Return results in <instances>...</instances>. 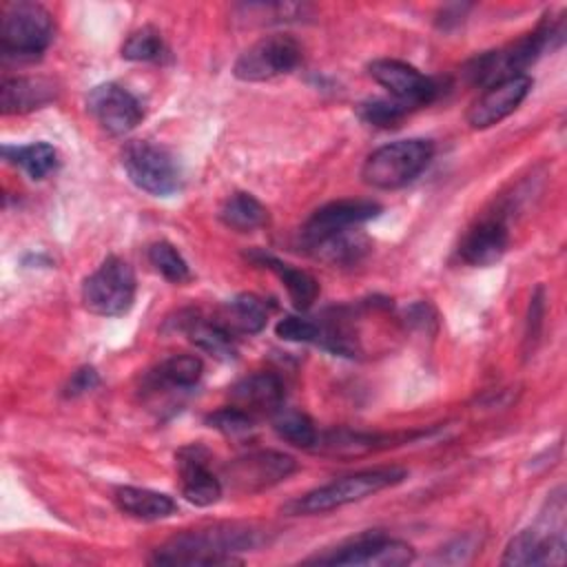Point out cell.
I'll return each mask as SVG.
<instances>
[{
    "label": "cell",
    "mask_w": 567,
    "mask_h": 567,
    "mask_svg": "<svg viewBox=\"0 0 567 567\" xmlns=\"http://www.w3.org/2000/svg\"><path fill=\"white\" fill-rule=\"evenodd\" d=\"M53 42L51 13L29 0L9 2L2 7L0 51L4 60L31 62L38 60Z\"/></svg>",
    "instance_id": "2"
},
{
    "label": "cell",
    "mask_w": 567,
    "mask_h": 567,
    "mask_svg": "<svg viewBox=\"0 0 567 567\" xmlns=\"http://www.w3.org/2000/svg\"><path fill=\"white\" fill-rule=\"evenodd\" d=\"M297 470L292 456L275 450L248 452L224 467V478L239 494H255L286 481Z\"/></svg>",
    "instance_id": "9"
},
{
    "label": "cell",
    "mask_w": 567,
    "mask_h": 567,
    "mask_svg": "<svg viewBox=\"0 0 567 567\" xmlns=\"http://www.w3.org/2000/svg\"><path fill=\"white\" fill-rule=\"evenodd\" d=\"M272 427L279 439H284L286 443L301 447V450H315L317 439H319V432H317L312 419L299 410L279 408L272 414Z\"/></svg>",
    "instance_id": "27"
},
{
    "label": "cell",
    "mask_w": 567,
    "mask_h": 567,
    "mask_svg": "<svg viewBox=\"0 0 567 567\" xmlns=\"http://www.w3.org/2000/svg\"><path fill=\"white\" fill-rule=\"evenodd\" d=\"M221 328H226L233 337L235 334H257L264 330L268 321L266 306L259 297L250 292H241L233 297L215 319Z\"/></svg>",
    "instance_id": "21"
},
{
    "label": "cell",
    "mask_w": 567,
    "mask_h": 567,
    "mask_svg": "<svg viewBox=\"0 0 567 567\" xmlns=\"http://www.w3.org/2000/svg\"><path fill=\"white\" fill-rule=\"evenodd\" d=\"M509 246V226L501 213L481 217L463 235L458 255L470 266H492L496 264Z\"/></svg>",
    "instance_id": "15"
},
{
    "label": "cell",
    "mask_w": 567,
    "mask_h": 567,
    "mask_svg": "<svg viewBox=\"0 0 567 567\" xmlns=\"http://www.w3.org/2000/svg\"><path fill=\"white\" fill-rule=\"evenodd\" d=\"M122 164L131 182L155 197H168L182 186V173L175 157L146 140L128 142L122 151Z\"/></svg>",
    "instance_id": "6"
},
{
    "label": "cell",
    "mask_w": 567,
    "mask_h": 567,
    "mask_svg": "<svg viewBox=\"0 0 567 567\" xmlns=\"http://www.w3.org/2000/svg\"><path fill=\"white\" fill-rule=\"evenodd\" d=\"M115 505L133 516V518H142V520H162L175 514L177 505L168 494L155 492V489H146V487H120L115 489Z\"/></svg>",
    "instance_id": "22"
},
{
    "label": "cell",
    "mask_w": 567,
    "mask_h": 567,
    "mask_svg": "<svg viewBox=\"0 0 567 567\" xmlns=\"http://www.w3.org/2000/svg\"><path fill=\"white\" fill-rule=\"evenodd\" d=\"M97 383H100V377H97L95 368H91V365L78 368L64 385V396H80V394L97 388Z\"/></svg>",
    "instance_id": "33"
},
{
    "label": "cell",
    "mask_w": 567,
    "mask_h": 567,
    "mask_svg": "<svg viewBox=\"0 0 567 567\" xmlns=\"http://www.w3.org/2000/svg\"><path fill=\"white\" fill-rule=\"evenodd\" d=\"M86 109L95 122L115 137L131 133L144 117L142 102L124 86L115 82H104L91 89L86 97Z\"/></svg>",
    "instance_id": "10"
},
{
    "label": "cell",
    "mask_w": 567,
    "mask_h": 567,
    "mask_svg": "<svg viewBox=\"0 0 567 567\" xmlns=\"http://www.w3.org/2000/svg\"><path fill=\"white\" fill-rule=\"evenodd\" d=\"M257 545L252 529L237 525H217L210 529L186 532L157 547L153 565H228L239 563L237 551Z\"/></svg>",
    "instance_id": "1"
},
{
    "label": "cell",
    "mask_w": 567,
    "mask_h": 567,
    "mask_svg": "<svg viewBox=\"0 0 567 567\" xmlns=\"http://www.w3.org/2000/svg\"><path fill=\"white\" fill-rule=\"evenodd\" d=\"M532 78L520 73L487 86L467 111V124L472 128H489L512 115L532 91Z\"/></svg>",
    "instance_id": "13"
},
{
    "label": "cell",
    "mask_w": 567,
    "mask_h": 567,
    "mask_svg": "<svg viewBox=\"0 0 567 567\" xmlns=\"http://www.w3.org/2000/svg\"><path fill=\"white\" fill-rule=\"evenodd\" d=\"M303 58L301 44L288 33H270L252 42L233 66V73L241 82H266L290 73Z\"/></svg>",
    "instance_id": "7"
},
{
    "label": "cell",
    "mask_w": 567,
    "mask_h": 567,
    "mask_svg": "<svg viewBox=\"0 0 567 567\" xmlns=\"http://www.w3.org/2000/svg\"><path fill=\"white\" fill-rule=\"evenodd\" d=\"M381 213V206L372 199H337L317 208L301 228L303 244H312L321 237L359 228L361 224L374 219Z\"/></svg>",
    "instance_id": "12"
},
{
    "label": "cell",
    "mask_w": 567,
    "mask_h": 567,
    "mask_svg": "<svg viewBox=\"0 0 567 567\" xmlns=\"http://www.w3.org/2000/svg\"><path fill=\"white\" fill-rule=\"evenodd\" d=\"M151 266L171 284L190 281V268L182 252L171 241H155L148 246Z\"/></svg>",
    "instance_id": "28"
},
{
    "label": "cell",
    "mask_w": 567,
    "mask_h": 567,
    "mask_svg": "<svg viewBox=\"0 0 567 567\" xmlns=\"http://www.w3.org/2000/svg\"><path fill=\"white\" fill-rule=\"evenodd\" d=\"M275 332L284 341H297V343H317L319 339V321H312L308 317L288 315L279 319L275 326Z\"/></svg>",
    "instance_id": "32"
},
{
    "label": "cell",
    "mask_w": 567,
    "mask_h": 567,
    "mask_svg": "<svg viewBox=\"0 0 567 567\" xmlns=\"http://www.w3.org/2000/svg\"><path fill=\"white\" fill-rule=\"evenodd\" d=\"M186 334L199 350H204L217 359L235 357V337L226 328H221L215 319L204 321L199 317H193L186 326Z\"/></svg>",
    "instance_id": "26"
},
{
    "label": "cell",
    "mask_w": 567,
    "mask_h": 567,
    "mask_svg": "<svg viewBox=\"0 0 567 567\" xmlns=\"http://www.w3.org/2000/svg\"><path fill=\"white\" fill-rule=\"evenodd\" d=\"M405 478V470L383 467V470H363L343 478H337L328 485H321L295 501H290L284 509L295 516H310L339 509L343 505L363 501L385 487H392Z\"/></svg>",
    "instance_id": "3"
},
{
    "label": "cell",
    "mask_w": 567,
    "mask_h": 567,
    "mask_svg": "<svg viewBox=\"0 0 567 567\" xmlns=\"http://www.w3.org/2000/svg\"><path fill=\"white\" fill-rule=\"evenodd\" d=\"M284 381L272 372H255L230 388V405L250 416H272L284 403Z\"/></svg>",
    "instance_id": "17"
},
{
    "label": "cell",
    "mask_w": 567,
    "mask_h": 567,
    "mask_svg": "<svg viewBox=\"0 0 567 567\" xmlns=\"http://www.w3.org/2000/svg\"><path fill=\"white\" fill-rule=\"evenodd\" d=\"M135 290L137 281L133 266L126 259L111 255L84 279L82 303L93 315L120 317L131 310Z\"/></svg>",
    "instance_id": "5"
},
{
    "label": "cell",
    "mask_w": 567,
    "mask_h": 567,
    "mask_svg": "<svg viewBox=\"0 0 567 567\" xmlns=\"http://www.w3.org/2000/svg\"><path fill=\"white\" fill-rule=\"evenodd\" d=\"M175 458L184 498L197 507L215 505L221 498L224 483L208 465L210 454L202 445H186L175 454Z\"/></svg>",
    "instance_id": "14"
},
{
    "label": "cell",
    "mask_w": 567,
    "mask_h": 567,
    "mask_svg": "<svg viewBox=\"0 0 567 567\" xmlns=\"http://www.w3.org/2000/svg\"><path fill=\"white\" fill-rule=\"evenodd\" d=\"M432 157L434 144L430 140H396L379 146L365 157L361 177L372 188L394 190L416 179L427 168Z\"/></svg>",
    "instance_id": "4"
},
{
    "label": "cell",
    "mask_w": 567,
    "mask_h": 567,
    "mask_svg": "<svg viewBox=\"0 0 567 567\" xmlns=\"http://www.w3.org/2000/svg\"><path fill=\"white\" fill-rule=\"evenodd\" d=\"M248 259L259 264V266H264V268H268V270H272L279 277L281 286L286 288V292H288V297H290V301H292V306L297 310H308L317 301L319 284L306 270H299V268H295V266H290V264H286V261L264 252V250L250 252Z\"/></svg>",
    "instance_id": "19"
},
{
    "label": "cell",
    "mask_w": 567,
    "mask_h": 567,
    "mask_svg": "<svg viewBox=\"0 0 567 567\" xmlns=\"http://www.w3.org/2000/svg\"><path fill=\"white\" fill-rule=\"evenodd\" d=\"M164 53L162 35L155 27H140L122 44V58L131 62H155Z\"/></svg>",
    "instance_id": "30"
},
{
    "label": "cell",
    "mask_w": 567,
    "mask_h": 567,
    "mask_svg": "<svg viewBox=\"0 0 567 567\" xmlns=\"http://www.w3.org/2000/svg\"><path fill=\"white\" fill-rule=\"evenodd\" d=\"M219 219L224 226L237 233H250L268 221V210L255 195L239 190L224 199L219 208Z\"/></svg>",
    "instance_id": "23"
},
{
    "label": "cell",
    "mask_w": 567,
    "mask_h": 567,
    "mask_svg": "<svg viewBox=\"0 0 567 567\" xmlns=\"http://www.w3.org/2000/svg\"><path fill=\"white\" fill-rule=\"evenodd\" d=\"M414 560V549L381 532L361 534L321 556L308 558L319 565H346V567H401Z\"/></svg>",
    "instance_id": "8"
},
{
    "label": "cell",
    "mask_w": 567,
    "mask_h": 567,
    "mask_svg": "<svg viewBox=\"0 0 567 567\" xmlns=\"http://www.w3.org/2000/svg\"><path fill=\"white\" fill-rule=\"evenodd\" d=\"M7 162L20 166L31 179H44L58 168V151L47 142H33L27 146H4Z\"/></svg>",
    "instance_id": "24"
},
{
    "label": "cell",
    "mask_w": 567,
    "mask_h": 567,
    "mask_svg": "<svg viewBox=\"0 0 567 567\" xmlns=\"http://www.w3.org/2000/svg\"><path fill=\"white\" fill-rule=\"evenodd\" d=\"M204 365L199 357L193 354H173L168 359H164L151 374L155 385H166V388H175V390H188L193 385H197V381L202 379Z\"/></svg>",
    "instance_id": "25"
},
{
    "label": "cell",
    "mask_w": 567,
    "mask_h": 567,
    "mask_svg": "<svg viewBox=\"0 0 567 567\" xmlns=\"http://www.w3.org/2000/svg\"><path fill=\"white\" fill-rule=\"evenodd\" d=\"M306 248L319 261H326L332 266H352V264H359L368 255L370 239L361 230L350 228L343 233L321 237V239L308 244Z\"/></svg>",
    "instance_id": "20"
},
{
    "label": "cell",
    "mask_w": 567,
    "mask_h": 567,
    "mask_svg": "<svg viewBox=\"0 0 567 567\" xmlns=\"http://www.w3.org/2000/svg\"><path fill=\"white\" fill-rule=\"evenodd\" d=\"M414 109L394 97H374L359 104V117L379 128L399 126Z\"/></svg>",
    "instance_id": "29"
},
{
    "label": "cell",
    "mask_w": 567,
    "mask_h": 567,
    "mask_svg": "<svg viewBox=\"0 0 567 567\" xmlns=\"http://www.w3.org/2000/svg\"><path fill=\"white\" fill-rule=\"evenodd\" d=\"M255 416H250L248 412H244L241 408L237 405H226V408H219L215 410L213 414L206 416V423L221 432L224 436H230V439H239V436H246L252 432L255 427Z\"/></svg>",
    "instance_id": "31"
},
{
    "label": "cell",
    "mask_w": 567,
    "mask_h": 567,
    "mask_svg": "<svg viewBox=\"0 0 567 567\" xmlns=\"http://www.w3.org/2000/svg\"><path fill=\"white\" fill-rule=\"evenodd\" d=\"M503 565H563L565 563V536L563 529L540 532L536 527L516 534L501 558Z\"/></svg>",
    "instance_id": "16"
},
{
    "label": "cell",
    "mask_w": 567,
    "mask_h": 567,
    "mask_svg": "<svg viewBox=\"0 0 567 567\" xmlns=\"http://www.w3.org/2000/svg\"><path fill=\"white\" fill-rule=\"evenodd\" d=\"M368 73L377 84L388 89L390 97L412 109H421L430 104L439 93V86L434 84L432 78H427L416 66L403 60H392V58L374 60L368 64Z\"/></svg>",
    "instance_id": "11"
},
{
    "label": "cell",
    "mask_w": 567,
    "mask_h": 567,
    "mask_svg": "<svg viewBox=\"0 0 567 567\" xmlns=\"http://www.w3.org/2000/svg\"><path fill=\"white\" fill-rule=\"evenodd\" d=\"M55 97L53 82L44 78H7L0 89L4 115H20L47 106Z\"/></svg>",
    "instance_id": "18"
}]
</instances>
